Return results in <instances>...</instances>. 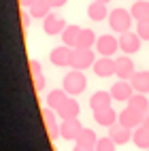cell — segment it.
<instances>
[{
    "mask_svg": "<svg viewBox=\"0 0 149 151\" xmlns=\"http://www.w3.org/2000/svg\"><path fill=\"white\" fill-rule=\"evenodd\" d=\"M45 100H47V106H49V109H53L55 113H58V109H60V106H62L66 100H68V92H66L64 87H60V89H51V92L47 94V98H45Z\"/></svg>",
    "mask_w": 149,
    "mask_h": 151,
    "instance_id": "ffe728a7",
    "label": "cell"
},
{
    "mask_svg": "<svg viewBox=\"0 0 149 151\" xmlns=\"http://www.w3.org/2000/svg\"><path fill=\"white\" fill-rule=\"evenodd\" d=\"M81 26H77V24H71V26H66V30L62 34H60V38H62V45H68V47H77V41H79V34H81Z\"/></svg>",
    "mask_w": 149,
    "mask_h": 151,
    "instance_id": "44dd1931",
    "label": "cell"
},
{
    "mask_svg": "<svg viewBox=\"0 0 149 151\" xmlns=\"http://www.w3.org/2000/svg\"><path fill=\"white\" fill-rule=\"evenodd\" d=\"M119 49V38L113 36V34H100L96 41V51L100 55H107V58H113L115 51Z\"/></svg>",
    "mask_w": 149,
    "mask_h": 151,
    "instance_id": "52a82bcc",
    "label": "cell"
},
{
    "mask_svg": "<svg viewBox=\"0 0 149 151\" xmlns=\"http://www.w3.org/2000/svg\"><path fill=\"white\" fill-rule=\"evenodd\" d=\"M94 122L102 128H111L119 122V113H115L113 106L109 109H102V111H94Z\"/></svg>",
    "mask_w": 149,
    "mask_h": 151,
    "instance_id": "5bb4252c",
    "label": "cell"
},
{
    "mask_svg": "<svg viewBox=\"0 0 149 151\" xmlns=\"http://www.w3.org/2000/svg\"><path fill=\"white\" fill-rule=\"evenodd\" d=\"M134 73H136V70H134V62H132L130 55L122 53L119 58H115V77L117 79H122V81H130Z\"/></svg>",
    "mask_w": 149,
    "mask_h": 151,
    "instance_id": "5b68a950",
    "label": "cell"
},
{
    "mask_svg": "<svg viewBox=\"0 0 149 151\" xmlns=\"http://www.w3.org/2000/svg\"><path fill=\"white\" fill-rule=\"evenodd\" d=\"M136 34L143 41H149V19L147 22H136Z\"/></svg>",
    "mask_w": 149,
    "mask_h": 151,
    "instance_id": "f1b7e54d",
    "label": "cell"
},
{
    "mask_svg": "<svg viewBox=\"0 0 149 151\" xmlns=\"http://www.w3.org/2000/svg\"><path fill=\"white\" fill-rule=\"evenodd\" d=\"M96 62V55L92 49H81V47H75L73 49V58H71V68L75 70H87L92 68Z\"/></svg>",
    "mask_w": 149,
    "mask_h": 151,
    "instance_id": "3957f363",
    "label": "cell"
},
{
    "mask_svg": "<svg viewBox=\"0 0 149 151\" xmlns=\"http://www.w3.org/2000/svg\"><path fill=\"white\" fill-rule=\"evenodd\" d=\"M130 83L136 94H149V70H136L130 79Z\"/></svg>",
    "mask_w": 149,
    "mask_h": 151,
    "instance_id": "d6986e66",
    "label": "cell"
},
{
    "mask_svg": "<svg viewBox=\"0 0 149 151\" xmlns=\"http://www.w3.org/2000/svg\"><path fill=\"white\" fill-rule=\"evenodd\" d=\"M113 102V96L111 92H104V89H98V92L92 94V98H89V109L94 111H102V109H109Z\"/></svg>",
    "mask_w": 149,
    "mask_h": 151,
    "instance_id": "9a60e30c",
    "label": "cell"
},
{
    "mask_svg": "<svg viewBox=\"0 0 149 151\" xmlns=\"http://www.w3.org/2000/svg\"><path fill=\"white\" fill-rule=\"evenodd\" d=\"M28 66H30V73H32V77H34V75H43V70H41V62H38V60H30Z\"/></svg>",
    "mask_w": 149,
    "mask_h": 151,
    "instance_id": "1f68e13d",
    "label": "cell"
},
{
    "mask_svg": "<svg viewBox=\"0 0 149 151\" xmlns=\"http://www.w3.org/2000/svg\"><path fill=\"white\" fill-rule=\"evenodd\" d=\"M34 2H36V0H19V6H22V9H30Z\"/></svg>",
    "mask_w": 149,
    "mask_h": 151,
    "instance_id": "836d02e7",
    "label": "cell"
},
{
    "mask_svg": "<svg viewBox=\"0 0 149 151\" xmlns=\"http://www.w3.org/2000/svg\"><path fill=\"white\" fill-rule=\"evenodd\" d=\"M66 22H64V17L62 15H58V13H49L45 19H43V32L47 36H58V34H62L64 30H66Z\"/></svg>",
    "mask_w": 149,
    "mask_h": 151,
    "instance_id": "277c9868",
    "label": "cell"
},
{
    "mask_svg": "<svg viewBox=\"0 0 149 151\" xmlns=\"http://www.w3.org/2000/svg\"><path fill=\"white\" fill-rule=\"evenodd\" d=\"M30 22H32V15H30V11H19V24H22V30H28L30 28Z\"/></svg>",
    "mask_w": 149,
    "mask_h": 151,
    "instance_id": "f546056e",
    "label": "cell"
},
{
    "mask_svg": "<svg viewBox=\"0 0 149 151\" xmlns=\"http://www.w3.org/2000/svg\"><path fill=\"white\" fill-rule=\"evenodd\" d=\"M141 43H143V38L138 36L136 32H132V30H128V32L119 34V49H122L126 55L136 53L138 49H141Z\"/></svg>",
    "mask_w": 149,
    "mask_h": 151,
    "instance_id": "8992f818",
    "label": "cell"
},
{
    "mask_svg": "<svg viewBox=\"0 0 149 151\" xmlns=\"http://www.w3.org/2000/svg\"><path fill=\"white\" fill-rule=\"evenodd\" d=\"M75 143H77V145H83V147H96L98 136H96V132H94L92 128H83V130H81V134L77 136Z\"/></svg>",
    "mask_w": 149,
    "mask_h": 151,
    "instance_id": "4316f807",
    "label": "cell"
},
{
    "mask_svg": "<svg viewBox=\"0 0 149 151\" xmlns=\"http://www.w3.org/2000/svg\"><path fill=\"white\" fill-rule=\"evenodd\" d=\"M147 151H149V149H147Z\"/></svg>",
    "mask_w": 149,
    "mask_h": 151,
    "instance_id": "74e56055",
    "label": "cell"
},
{
    "mask_svg": "<svg viewBox=\"0 0 149 151\" xmlns=\"http://www.w3.org/2000/svg\"><path fill=\"white\" fill-rule=\"evenodd\" d=\"M132 13H130V9H122V6H117V9H113L111 13H109V28L113 30V32H117V34H124V32H128V30L132 28Z\"/></svg>",
    "mask_w": 149,
    "mask_h": 151,
    "instance_id": "6da1fadb",
    "label": "cell"
},
{
    "mask_svg": "<svg viewBox=\"0 0 149 151\" xmlns=\"http://www.w3.org/2000/svg\"><path fill=\"white\" fill-rule=\"evenodd\" d=\"M132 143H134V147H138V149H149V128H145V126L134 128V132H132Z\"/></svg>",
    "mask_w": 149,
    "mask_h": 151,
    "instance_id": "d4e9b609",
    "label": "cell"
},
{
    "mask_svg": "<svg viewBox=\"0 0 149 151\" xmlns=\"http://www.w3.org/2000/svg\"><path fill=\"white\" fill-rule=\"evenodd\" d=\"M66 2H68V0H49L51 9H62V6H66Z\"/></svg>",
    "mask_w": 149,
    "mask_h": 151,
    "instance_id": "d6a6232c",
    "label": "cell"
},
{
    "mask_svg": "<svg viewBox=\"0 0 149 151\" xmlns=\"http://www.w3.org/2000/svg\"><path fill=\"white\" fill-rule=\"evenodd\" d=\"M130 13L136 22H147L149 19V0H136L130 6Z\"/></svg>",
    "mask_w": 149,
    "mask_h": 151,
    "instance_id": "7402d4cb",
    "label": "cell"
},
{
    "mask_svg": "<svg viewBox=\"0 0 149 151\" xmlns=\"http://www.w3.org/2000/svg\"><path fill=\"white\" fill-rule=\"evenodd\" d=\"M109 92H111L113 100H117V102H128V100L136 94L134 87H132V83H130V81H122V79H119V81H115Z\"/></svg>",
    "mask_w": 149,
    "mask_h": 151,
    "instance_id": "9c48e42d",
    "label": "cell"
},
{
    "mask_svg": "<svg viewBox=\"0 0 149 151\" xmlns=\"http://www.w3.org/2000/svg\"><path fill=\"white\" fill-rule=\"evenodd\" d=\"M62 87L68 92V96H79L85 92L87 87V79L83 75V70H71V73H66L64 79H62Z\"/></svg>",
    "mask_w": 149,
    "mask_h": 151,
    "instance_id": "7a4b0ae2",
    "label": "cell"
},
{
    "mask_svg": "<svg viewBox=\"0 0 149 151\" xmlns=\"http://www.w3.org/2000/svg\"><path fill=\"white\" fill-rule=\"evenodd\" d=\"M94 149L96 151H117V145L113 143L111 136H102V138H98V143H96Z\"/></svg>",
    "mask_w": 149,
    "mask_h": 151,
    "instance_id": "83f0119b",
    "label": "cell"
},
{
    "mask_svg": "<svg viewBox=\"0 0 149 151\" xmlns=\"http://www.w3.org/2000/svg\"><path fill=\"white\" fill-rule=\"evenodd\" d=\"M73 151H96V149H94V147H83V145H77V143H75V149H73Z\"/></svg>",
    "mask_w": 149,
    "mask_h": 151,
    "instance_id": "e575fe53",
    "label": "cell"
},
{
    "mask_svg": "<svg viewBox=\"0 0 149 151\" xmlns=\"http://www.w3.org/2000/svg\"><path fill=\"white\" fill-rule=\"evenodd\" d=\"M126 106H130V109L138 111L141 115H145L147 111H149V98H147V94H134V96L126 102Z\"/></svg>",
    "mask_w": 149,
    "mask_h": 151,
    "instance_id": "cb8c5ba5",
    "label": "cell"
},
{
    "mask_svg": "<svg viewBox=\"0 0 149 151\" xmlns=\"http://www.w3.org/2000/svg\"><path fill=\"white\" fill-rule=\"evenodd\" d=\"M71 58H73V47H68V45L53 47L51 51H49V62H51L55 68L71 66Z\"/></svg>",
    "mask_w": 149,
    "mask_h": 151,
    "instance_id": "ba28073f",
    "label": "cell"
},
{
    "mask_svg": "<svg viewBox=\"0 0 149 151\" xmlns=\"http://www.w3.org/2000/svg\"><path fill=\"white\" fill-rule=\"evenodd\" d=\"M96 41H98V36L92 28H83L81 30V34H79V41H77V47H81V49H92L96 47Z\"/></svg>",
    "mask_w": 149,
    "mask_h": 151,
    "instance_id": "484cf974",
    "label": "cell"
},
{
    "mask_svg": "<svg viewBox=\"0 0 149 151\" xmlns=\"http://www.w3.org/2000/svg\"><path fill=\"white\" fill-rule=\"evenodd\" d=\"M143 117H145V115H141L138 111L126 106L124 111H119V122H117V124H122V126H126V128L134 130V128H138V126H143Z\"/></svg>",
    "mask_w": 149,
    "mask_h": 151,
    "instance_id": "7c38bea8",
    "label": "cell"
},
{
    "mask_svg": "<svg viewBox=\"0 0 149 151\" xmlns=\"http://www.w3.org/2000/svg\"><path fill=\"white\" fill-rule=\"evenodd\" d=\"M92 70H94V75L100 77V79L113 77V75H115V58H107V55H102L100 60H96V62H94Z\"/></svg>",
    "mask_w": 149,
    "mask_h": 151,
    "instance_id": "8fae6325",
    "label": "cell"
},
{
    "mask_svg": "<svg viewBox=\"0 0 149 151\" xmlns=\"http://www.w3.org/2000/svg\"><path fill=\"white\" fill-rule=\"evenodd\" d=\"M41 115H43V122H45V126H47V134H49V138H55V136H60V126H58V113L53 109H49V106H45V109H41Z\"/></svg>",
    "mask_w": 149,
    "mask_h": 151,
    "instance_id": "4fadbf2b",
    "label": "cell"
},
{
    "mask_svg": "<svg viewBox=\"0 0 149 151\" xmlns=\"http://www.w3.org/2000/svg\"><path fill=\"white\" fill-rule=\"evenodd\" d=\"M132 132H134V130L126 128V126H122V124H115V126L109 128V136L113 138L115 145H126V143H130V140H132Z\"/></svg>",
    "mask_w": 149,
    "mask_h": 151,
    "instance_id": "e0dca14e",
    "label": "cell"
},
{
    "mask_svg": "<svg viewBox=\"0 0 149 151\" xmlns=\"http://www.w3.org/2000/svg\"><path fill=\"white\" fill-rule=\"evenodd\" d=\"M79 113H81V104H79V100L73 96V98H68L66 102L58 109V117L60 119H77Z\"/></svg>",
    "mask_w": 149,
    "mask_h": 151,
    "instance_id": "2e32d148",
    "label": "cell"
},
{
    "mask_svg": "<svg viewBox=\"0 0 149 151\" xmlns=\"http://www.w3.org/2000/svg\"><path fill=\"white\" fill-rule=\"evenodd\" d=\"M143 126H145V128H149V111H147L145 117H143Z\"/></svg>",
    "mask_w": 149,
    "mask_h": 151,
    "instance_id": "d590c367",
    "label": "cell"
},
{
    "mask_svg": "<svg viewBox=\"0 0 149 151\" xmlns=\"http://www.w3.org/2000/svg\"><path fill=\"white\" fill-rule=\"evenodd\" d=\"M32 81H34V92H36V94H38V92H43L45 85H47L45 75H34V77H32Z\"/></svg>",
    "mask_w": 149,
    "mask_h": 151,
    "instance_id": "4dcf8cb0",
    "label": "cell"
},
{
    "mask_svg": "<svg viewBox=\"0 0 149 151\" xmlns=\"http://www.w3.org/2000/svg\"><path fill=\"white\" fill-rule=\"evenodd\" d=\"M109 9H107V2H100V0H94V2L87 4V17L92 22H104L109 17Z\"/></svg>",
    "mask_w": 149,
    "mask_h": 151,
    "instance_id": "ac0fdd59",
    "label": "cell"
},
{
    "mask_svg": "<svg viewBox=\"0 0 149 151\" xmlns=\"http://www.w3.org/2000/svg\"><path fill=\"white\" fill-rule=\"evenodd\" d=\"M28 11L32 15V19H45L49 13H51V4H49V0H36Z\"/></svg>",
    "mask_w": 149,
    "mask_h": 151,
    "instance_id": "603a6c76",
    "label": "cell"
},
{
    "mask_svg": "<svg viewBox=\"0 0 149 151\" xmlns=\"http://www.w3.org/2000/svg\"><path fill=\"white\" fill-rule=\"evenodd\" d=\"M83 130V124L77 119H62V124H60V138L64 140H77V136L81 134Z\"/></svg>",
    "mask_w": 149,
    "mask_h": 151,
    "instance_id": "30bf717a",
    "label": "cell"
},
{
    "mask_svg": "<svg viewBox=\"0 0 149 151\" xmlns=\"http://www.w3.org/2000/svg\"><path fill=\"white\" fill-rule=\"evenodd\" d=\"M100 2H111V0H100Z\"/></svg>",
    "mask_w": 149,
    "mask_h": 151,
    "instance_id": "8d00e7d4",
    "label": "cell"
}]
</instances>
